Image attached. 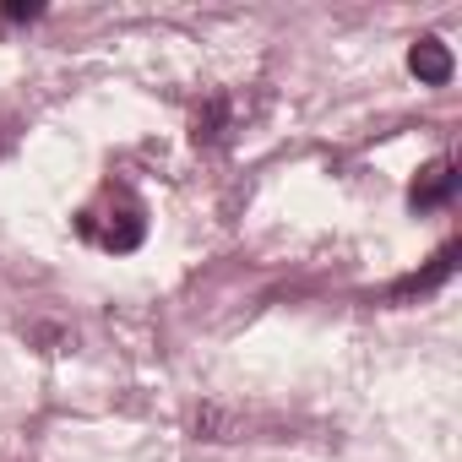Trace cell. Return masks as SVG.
Here are the masks:
<instances>
[{
  "mask_svg": "<svg viewBox=\"0 0 462 462\" xmlns=\"http://www.w3.org/2000/svg\"><path fill=\"white\" fill-rule=\"evenodd\" d=\"M77 235L82 240H93L98 251H136L142 240H147V212H142V201L131 196V190H104V201H93V207H82V217H77Z\"/></svg>",
  "mask_w": 462,
  "mask_h": 462,
  "instance_id": "cell-1",
  "label": "cell"
},
{
  "mask_svg": "<svg viewBox=\"0 0 462 462\" xmlns=\"http://www.w3.org/2000/svg\"><path fill=\"white\" fill-rule=\"evenodd\" d=\"M451 196H457V163H451V158H430V163L419 169V180L408 185V201H413V212L446 207Z\"/></svg>",
  "mask_w": 462,
  "mask_h": 462,
  "instance_id": "cell-2",
  "label": "cell"
},
{
  "mask_svg": "<svg viewBox=\"0 0 462 462\" xmlns=\"http://www.w3.org/2000/svg\"><path fill=\"white\" fill-rule=\"evenodd\" d=\"M451 267H457V245H440L435 256H430V267L424 273H408L402 283H392V305H408V300H424V294H435L446 278H451Z\"/></svg>",
  "mask_w": 462,
  "mask_h": 462,
  "instance_id": "cell-3",
  "label": "cell"
},
{
  "mask_svg": "<svg viewBox=\"0 0 462 462\" xmlns=\"http://www.w3.org/2000/svg\"><path fill=\"white\" fill-rule=\"evenodd\" d=\"M408 71H413L424 88H446L457 66H451V50H446L440 39H419V44L408 50Z\"/></svg>",
  "mask_w": 462,
  "mask_h": 462,
  "instance_id": "cell-4",
  "label": "cell"
}]
</instances>
